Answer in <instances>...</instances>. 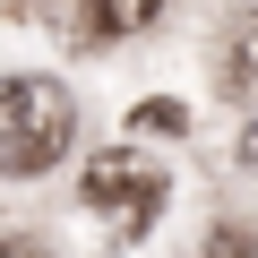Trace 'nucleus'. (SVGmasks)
Instances as JSON below:
<instances>
[{
  "mask_svg": "<svg viewBox=\"0 0 258 258\" xmlns=\"http://www.w3.org/2000/svg\"><path fill=\"white\" fill-rule=\"evenodd\" d=\"M215 86L241 95V103H258V9H241V18L224 26V43H215Z\"/></svg>",
  "mask_w": 258,
  "mask_h": 258,
  "instance_id": "7ed1b4c3",
  "label": "nucleus"
},
{
  "mask_svg": "<svg viewBox=\"0 0 258 258\" xmlns=\"http://www.w3.org/2000/svg\"><path fill=\"white\" fill-rule=\"evenodd\" d=\"M207 258H249V232H215V241H207Z\"/></svg>",
  "mask_w": 258,
  "mask_h": 258,
  "instance_id": "39448f33",
  "label": "nucleus"
},
{
  "mask_svg": "<svg viewBox=\"0 0 258 258\" xmlns=\"http://www.w3.org/2000/svg\"><path fill=\"white\" fill-rule=\"evenodd\" d=\"M86 9H95V35H138V26H155L164 0H86Z\"/></svg>",
  "mask_w": 258,
  "mask_h": 258,
  "instance_id": "20e7f679",
  "label": "nucleus"
},
{
  "mask_svg": "<svg viewBox=\"0 0 258 258\" xmlns=\"http://www.w3.org/2000/svg\"><path fill=\"white\" fill-rule=\"evenodd\" d=\"M86 207L112 224V241H138L155 215H164V164L138 155V147H103L86 164Z\"/></svg>",
  "mask_w": 258,
  "mask_h": 258,
  "instance_id": "f03ea898",
  "label": "nucleus"
},
{
  "mask_svg": "<svg viewBox=\"0 0 258 258\" xmlns=\"http://www.w3.org/2000/svg\"><path fill=\"white\" fill-rule=\"evenodd\" d=\"M0 258H43V249H26V241H0Z\"/></svg>",
  "mask_w": 258,
  "mask_h": 258,
  "instance_id": "0eeeda50",
  "label": "nucleus"
},
{
  "mask_svg": "<svg viewBox=\"0 0 258 258\" xmlns=\"http://www.w3.org/2000/svg\"><path fill=\"white\" fill-rule=\"evenodd\" d=\"M78 103L60 78H0V181H35L69 155Z\"/></svg>",
  "mask_w": 258,
  "mask_h": 258,
  "instance_id": "f257e3e1",
  "label": "nucleus"
},
{
  "mask_svg": "<svg viewBox=\"0 0 258 258\" xmlns=\"http://www.w3.org/2000/svg\"><path fill=\"white\" fill-rule=\"evenodd\" d=\"M241 164L258 172V112H249V129H241Z\"/></svg>",
  "mask_w": 258,
  "mask_h": 258,
  "instance_id": "423d86ee",
  "label": "nucleus"
}]
</instances>
